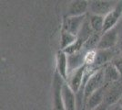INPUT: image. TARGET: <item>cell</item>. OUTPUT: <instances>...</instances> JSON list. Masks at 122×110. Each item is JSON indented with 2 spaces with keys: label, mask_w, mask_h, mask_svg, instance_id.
<instances>
[{
  "label": "cell",
  "mask_w": 122,
  "mask_h": 110,
  "mask_svg": "<svg viewBox=\"0 0 122 110\" xmlns=\"http://www.w3.org/2000/svg\"><path fill=\"white\" fill-rule=\"evenodd\" d=\"M105 84L104 80V72L103 68L98 69L95 73L89 77V79L86 81V84L84 86V105L86 107V104L87 99L94 92H96L100 87H102Z\"/></svg>",
  "instance_id": "cell-1"
},
{
  "label": "cell",
  "mask_w": 122,
  "mask_h": 110,
  "mask_svg": "<svg viewBox=\"0 0 122 110\" xmlns=\"http://www.w3.org/2000/svg\"><path fill=\"white\" fill-rule=\"evenodd\" d=\"M122 96V83L116 82L106 84L105 90V96H104V103L110 106L118 103Z\"/></svg>",
  "instance_id": "cell-2"
},
{
  "label": "cell",
  "mask_w": 122,
  "mask_h": 110,
  "mask_svg": "<svg viewBox=\"0 0 122 110\" xmlns=\"http://www.w3.org/2000/svg\"><path fill=\"white\" fill-rule=\"evenodd\" d=\"M117 4L113 1H107V0H95L89 2V7L88 9L93 15H98V16L106 17L108 15L111 11L114 10Z\"/></svg>",
  "instance_id": "cell-3"
},
{
  "label": "cell",
  "mask_w": 122,
  "mask_h": 110,
  "mask_svg": "<svg viewBox=\"0 0 122 110\" xmlns=\"http://www.w3.org/2000/svg\"><path fill=\"white\" fill-rule=\"evenodd\" d=\"M86 19V15L79 17H65L63 19L62 30L77 36Z\"/></svg>",
  "instance_id": "cell-4"
},
{
  "label": "cell",
  "mask_w": 122,
  "mask_h": 110,
  "mask_svg": "<svg viewBox=\"0 0 122 110\" xmlns=\"http://www.w3.org/2000/svg\"><path fill=\"white\" fill-rule=\"evenodd\" d=\"M86 65H83L82 67L78 68L76 71H74L73 73L68 75L67 84L69 85V87L71 88V90L76 94L81 89L84 75H85V73H86Z\"/></svg>",
  "instance_id": "cell-5"
},
{
  "label": "cell",
  "mask_w": 122,
  "mask_h": 110,
  "mask_svg": "<svg viewBox=\"0 0 122 110\" xmlns=\"http://www.w3.org/2000/svg\"><path fill=\"white\" fill-rule=\"evenodd\" d=\"M117 30L116 28L112 29L108 31L102 33L100 41L98 43L97 50H109L113 49L117 43Z\"/></svg>",
  "instance_id": "cell-6"
},
{
  "label": "cell",
  "mask_w": 122,
  "mask_h": 110,
  "mask_svg": "<svg viewBox=\"0 0 122 110\" xmlns=\"http://www.w3.org/2000/svg\"><path fill=\"white\" fill-rule=\"evenodd\" d=\"M62 100L65 110H77L76 95L69 87L67 83H63L62 85Z\"/></svg>",
  "instance_id": "cell-7"
},
{
  "label": "cell",
  "mask_w": 122,
  "mask_h": 110,
  "mask_svg": "<svg viewBox=\"0 0 122 110\" xmlns=\"http://www.w3.org/2000/svg\"><path fill=\"white\" fill-rule=\"evenodd\" d=\"M122 14V1L118 2L116 6V7L114 8V10L111 11L108 15L105 17V21H104V28H103V32H105L110 30L112 29L116 28V24L118 21L119 17Z\"/></svg>",
  "instance_id": "cell-8"
},
{
  "label": "cell",
  "mask_w": 122,
  "mask_h": 110,
  "mask_svg": "<svg viewBox=\"0 0 122 110\" xmlns=\"http://www.w3.org/2000/svg\"><path fill=\"white\" fill-rule=\"evenodd\" d=\"M89 7V2L86 0L72 1L67 7L66 17H79L86 15Z\"/></svg>",
  "instance_id": "cell-9"
},
{
  "label": "cell",
  "mask_w": 122,
  "mask_h": 110,
  "mask_svg": "<svg viewBox=\"0 0 122 110\" xmlns=\"http://www.w3.org/2000/svg\"><path fill=\"white\" fill-rule=\"evenodd\" d=\"M60 75L57 73L55 74L53 82V91H54V110H65L63 100H62V85Z\"/></svg>",
  "instance_id": "cell-10"
},
{
  "label": "cell",
  "mask_w": 122,
  "mask_h": 110,
  "mask_svg": "<svg viewBox=\"0 0 122 110\" xmlns=\"http://www.w3.org/2000/svg\"><path fill=\"white\" fill-rule=\"evenodd\" d=\"M56 73L60 75L64 81L68 80V64H67V55L64 51L59 50L56 52Z\"/></svg>",
  "instance_id": "cell-11"
},
{
  "label": "cell",
  "mask_w": 122,
  "mask_h": 110,
  "mask_svg": "<svg viewBox=\"0 0 122 110\" xmlns=\"http://www.w3.org/2000/svg\"><path fill=\"white\" fill-rule=\"evenodd\" d=\"M82 50L78 52H76L74 54L67 55V64H68V75L72 73L74 71L77 70L78 68L85 65V55L86 52L83 53Z\"/></svg>",
  "instance_id": "cell-12"
},
{
  "label": "cell",
  "mask_w": 122,
  "mask_h": 110,
  "mask_svg": "<svg viewBox=\"0 0 122 110\" xmlns=\"http://www.w3.org/2000/svg\"><path fill=\"white\" fill-rule=\"evenodd\" d=\"M105 90H106V84L102 87H100L96 92L89 96L86 104V108L87 110H93L97 108V106L103 104L104 102V96H105Z\"/></svg>",
  "instance_id": "cell-13"
},
{
  "label": "cell",
  "mask_w": 122,
  "mask_h": 110,
  "mask_svg": "<svg viewBox=\"0 0 122 110\" xmlns=\"http://www.w3.org/2000/svg\"><path fill=\"white\" fill-rule=\"evenodd\" d=\"M103 72H104L105 84H110V83L119 82V80L122 78L120 73L118 72L117 67L112 63L106 64L103 67Z\"/></svg>",
  "instance_id": "cell-14"
},
{
  "label": "cell",
  "mask_w": 122,
  "mask_h": 110,
  "mask_svg": "<svg viewBox=\"0 0 122 110\" xmlns=\"http://www.w3.org/2000/svg\"><path fill=\"white\" fill-rule=\"evenodd\" d=\"M114 56V52L112 49L109 50H97L96 60L94 66L97 68H103L106 64L109 63L111 59Z\"/></svg>",
  "instance_id": "cell-15"
},
{
  "label": "cell",
  "mask_w": 122,
  "mask_h": 110,
  "mask_svg": "<svg viewBox=\"0 0 122 110\" xmlns=\"http://www.w3.org/2000/svg\"><path fill=\"white\" fill-rule=\"evenodd\" d=\"M102 34L101 33H96L94 32L91 36L87 39L84 45H83V50L86 52H90V51H97V48L98 46V43L100 41Z\"/></svg>",
  "instance_id": "cell-16"
},
{
  "label": "cell",
  "mask_w": 122,
  "mask_h": 110,
  "mask_svg": "<svg viewBox=\"0 0 122 110\" xmlns=\"http://www.w3.org/2000/svg\"><path fill=\"white\" fill-rule=\"evenodd\" d=\"M88 20H89V23H90V26H91L93 31L96 32V33H102L103 32L105 17L91 14L89 16Z\"/></svg>",
  "instance_id": "cell-17"
},
{
  "label": "cell",
  "mask_w": 122,
  "mask_h": 110,
  "mask_svg": "<svg viewBox=\"0 0 122 110\" xmlns=\"http://www.w3.org/2000/svg\"><path fill=\"white\" fill-rule=\"evenodd\" d=\"M77 40V36H75L71 33L62 30L60 35V50L64 51L66 48L70 47Z\"/></svg>",
  "instance_id": "cell-18"
},
{
  "label": "cell",
  "mask_w": 122,
  "mask_h": 110,
  "mask_svg": "<svg viewBox=\"0 0 122 110\" xmlns=\"http://www.w3.org/2000/svg\"><path fill=\"white\" fill-rule=\"evenodd\" d=\"M96 52H97V51L86 52V55H85V65L86 66L94 65L95 60H96Z\"/></svg>",
  "instance_id": "cell-19"
},
{
  "label": "cell",
  "mask_w": 122,
  "mask_h": 110,
  "mask_svg": "<svg viewBox=\"0 0 122 110\" xmlns=\"http://www.w3.org/2000/svg\"><path fill=\"white\" fill-rule=\"evenodd\" d=\"M112 63L117 67V69L118 70V72L120 73V74H121V77H122V56L121 57H117L116 58L113 62H112Z\"/></svg>",
  "instance_id": "cell-20"
},
{
  "label": "cell",
  "mask_w": 122,
  "mask_h": 110,
  "mask_svg": "<svg viewBox=\"0 0 122 110\" xmlns=\"http://www.w3.org/2000/svg\"><path fill=\"white\" fill-rule=\"evenodd\" d=\"M107 110H122V106L119 105V103H117V104H115V105L108 106Z\"/></svg>",
  "instance_id": "cell-21"
},
{
  "label": "cell",
  "mask_w": 122,
  "mask_h": 110,
  "mask_svg": "<svg viewBox=\"0 0 122 110\" xmlns=\"http://www.w3.org/2000/svg\"><path fill=\"white\" fill-rule=\"evenodd\" d=\"M107 108H108V106L103 102L102 105H100L99 106H97V108H95V109H93V110H107Z\"/></svg>",
  "instance_id": "cell-22"
},
{
  "label": "cell",
  "mask_w": 122,
  "mask_h": 110,
  "mask_svg": "<svg viewBox=\"0 0 122 110\" xmlns=\"http://www.w3.org/2000/svg\"><path fill=\"white\" fill-rule=\"evenodd\" d=\"M118 103H119V105H120L122 106V96H121V98H120V100L118 101Z\"/></svg>",
  "instance_id": "cell-23"
},
{
  "label": "cell",
  "mask_w": 122,
  "mask_h": 110,
  "mask_svg": "<svg viewBox=\"0 0 122 110\" xmlns=\"http://www.w3.org/2000/svg\"><path fill=\"white\" fill-rule=\"evenodd\" d=\"M119 46H120V50L122 51V41H121V42H120V44H119Z\"/></svg>",
  "instance_id": "cell-24"
}]
</instances>
